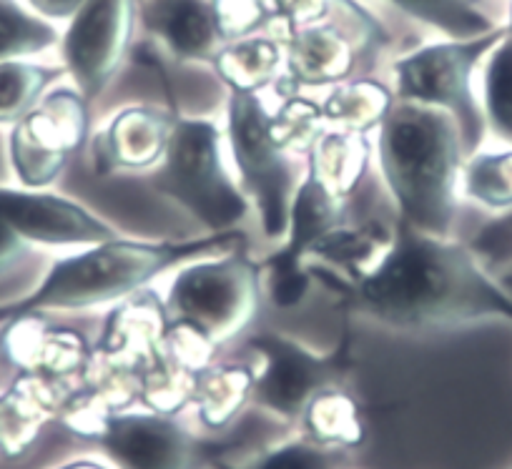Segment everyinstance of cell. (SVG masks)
I'll list each match as a JSON object with an SVG mask.
<instances>
[{
  "mask_svg": "<svg viewBox=\"0 0 512 469\" xmlns=\"http://www.w3.org/2000/svg\"><path fill=\"white\" fill-rule=\"evenodd\" d=\"M352 294L369 317L402 329L492 314L512 319V301L477 271L465 249L415 231L405 221L382 259L354 281Z\"/></svg>",
  "mask_w": 512,
  "mask_h": 469,
  "instance_id": "6da1fadb",
  "label": "cell"
},
{
  "mask_svg": "<svg viewBox=\"0 0 512 469\" xmlns=\"http://www.w3.org/2000/svg\"><path fill=\"white\" fill-rule=\"evenodd\" d=\"M460 128L447 111L400 101L379 123V166L402 221L442 239L455 216Z\"/></svg>",
  "mask_w": 512,
  "mask_h": 469,
  "instance_id": "7a4b0ae2",
  "label": "cell"
},
{
  "mask_svg": "<svg viewBox=\"0 0 512 469\" xmlns=\"http://www.w3.org/2000/svg\"><path fill=\"white\" fill-rule=\"evenodd\" d=\"M239 231H219L194 241H169V244H146V241H103L91 251L53 264L46 281L28 299L3 306L0 317H23L51 309H91V306L118 301L134 294L171 266H179L196 256L211 254L239 241Z\"/></svg>",
  "mask_w": 512,
  "mask_h": 469,
  "instance_id": "3957f363",
  "label": "cell"
},
{
  "mask_svg": "<svg viewBox=\"0 0 512 469\" xmlns=\"http://www.w3.org/2000/svg\"><path fill=\"white\" fill-rule=\"evenodd\" d=\"M219 128L204 118L174 116L169 143L151 176L156 194L176 201L214 234L231 231L249 211V201L226 174Z\"/></svg>",
  "mask_w": 512,
  "mask_h": 469,
  "instance_id": "277c9868",
  "label": "cell"
},
{
  "mask_svg": "<svg viewBox=\"0 0 512 469\" xmlns=\"http://www.w3.org/2000/svg\"><path fill=\"white\" fill-rule=\"evenodd\" d=\"M259 306V274L244 254L199 261L171 281L166 314L174 327L199 334L211 347L239 334Z\"/></svg>",
  "mask_w": 512,
  "mask_h": 469,
  "instance_id": "5b68a950",
  "label": "cell"
},
{
  "mask_svg": "<svg viewBox=\"0 0 512 469\" xmlns=\"http://www.w3.org/2000/svg\"><path fill=\"white\" fill-rule=\"evenodd\" d=\"M229 146L246 191L262 216L264 234L269 239L287 236L289 209L297 191V171L289 153L272 133V116L256 93L231 91Z\"/></svg>",
  "mask_w": 512,
  "mask_h": 469,
  "instance_id": "8992f818",
  "label": "cell"
},
{
  "mask_svg": "<svg viewBox=\"0 0 512 469\" xmlns=\"http://www.w3.org/2000/svg\"><path fill=\"white\" fill-rule=\"evenodd\" d=\"M492 41L495 36L475 43L427 46L395 66L397 98L450 113L467 151L477 146L482 131V118L470 93V71Z\"/></svg>",
  "mask_w": 512,
  "mask_h": 469,
  "instance_id": "52a82bcc",
  "label": "cell"
},
{
  "mask_svg": "<svg viewBox=\"0 0 512 469\" xmlns=\"http://www.w3.org/2000/svg\"><path fill=\"white\" fill-rule=\"evenodd\" d=\"M88 133L86 98L73 91H53L36 103L11 133V161L18 179L31 189L53 184L71 153Z\"/></svg>",
  "mask_w": 512,
  "mask_h": 469,
  "instance_id": "ba28073f",
  "label": "cell"
},
{
  "mask_svg": "<svg viewBox=\"0 0 512 469\" xmlns=\"http://www.w3.org/2000/svg\"><path fill=\"white\" fill-rule=\"evenodd\" d=\"M131 33V0H83L63 43L68 71L83 98L101 96L121 63Z\"/></svg>",
  "mask_w": 512,
  "mask_h": 469,
  "instance_id": "9c48e42d",
  "label": "cell"
},
{
  "mask_svg": "<svg viewBox=\"0 0 512 469\" xmlns=\"http://www.w3.org/2000/svg\"><path fill=\"white\" fill-rule=\"evenodd\" d=\"M339 216H342V199L329 194L312 174H307V179L294 191L287 244L267 261L269 296L274 304L294 306L304 299L309 276L302 269V256L312 249L314 241L339 226Z\"/></svg>",
  "mask_w": 512,
  "mask_h": 469,
  "instance_id": "30bf717a",
  "label": "cell"
},
{
  "mask_svg": "<svg viewBox=\"0 0 512 469\" xmlns=\"http://www.w3.org/2000/svg\"><path fill=\"white\" fill-rule=\"evenodd\" d=\"M0 219L26 241L41 244H103L118 239L106 221L53 194L0 189Z\"/></svg>",
  "mask_w": 512,
  "mask_h": 469,
  "instance_id": "8fae6325",
  "label": "cell"
},
{
  "mask_svg": "<svg viewBox=\"0 0 512 469\" xmlns=\"http://www.w3.org/2000/svg\"><path fill=\"white\" fill-rule=\"evenodd\" d=\"M176 113L156 108H126L93 138V171H141L159 164L169 143Z\"/></svg>",
  "mask_w": 512,
  "mask_h": 469,
  "instance_id": "7c38bea8",
  "label": "cell"
},
{
  "mask_svg": "<svg viewBox=\"0 0 512 469\" xmlns=\"http://www.w3.org/2000/svg\"><path fill=\"white\" fill-rule=\"evenodd\" d=\"M101 437L111 457L126 469H184L189 459V439L164 417H108Z\"/></svg>",
  "mask_w": 512,
  "mask_h": 469,
  "instance_id": "4fadbf2b",
  "label": "cell"
},
{
  "mask_svg": "<svg viewBox=\"0 0 512 469\" xmlns=\"http://www.w3.org/2000/svg\"><path fill=\"white\" fill-rule=\"evenodd\" d=\"M254 347L264 357L262 377L254 379V389L264 404L282 414L302 412L304 404L317 394L327 379L322 359L312 357L297 344L282 337H262Z\"/></svg>",
  "mask_w": 512,
  "mask_h": 469,
  "instance_id": "5bb4252c",
  "label": "cell"
},
{
  "mask_svg": "<svg viewBox=\"0 0 512 469\" xmlns=\"http://www.w3.org/2000/svg\"><path fill=\"white\" fill-rule=\"evenodd\" d=\"M146 21L179 58L204 61L214 56L216 43L224 38L214 6L204 0H151Z\"/></svg>",
  "mask_w": 512,
  "mask_h": 469,
  "instance_id": "9a60e30c",
  "label": "cell"
},
{
  "mask_svg": "<svg viewBox=\"0 0 512 469\" xmlns=\"http://www.w3.org/2000/svg\"><path fill=\"white\" fill-rule=\"evenodd\" d=\"M3 354L26 369H46L51 374H68L83 359V342L73 332H48L38 314L13 317L11 327L0 339Z\"/></svg>",
  "mask_w": 512,
  "mask_h": 469,
  "instance_id": "2e32d148",
  "label": "cell"
},
{
  "mask_svg": "<svg viewBox=\"0 0 512 469\" xmlns=\"http://www.w3.org/2000/svg\"><path fill=\"white\" fill-rule=\"evenodd\" d=\"M354 56L347 43L329 28H307L289 43L287 81L292 93L304 86H327L349 76Z\"/></svg>",
  "mask_w": 512,
  "mask_h": 469,
  "instance_id": "e0dca14e",
  "label": "cell"
},
{
  "mask_svg": "<svg viewBox=\"0 0 512 469\" xmlns=\"http://www.w3.org/2000/svg\"><path fill=\"white\" fill-rule=\"evenodd\" d=\"M369 161V143L364 133L329 128L309 148V174L337 199H347L362 179Z\"/></svg>",
  "mask_w": 512,
  "mask_h": 469,
  "instance_id": "ac0fdd59",
  "label": "cell"
},
{
  "mask_svg": "<svg viewBox=\"0 0 512 469\" xmlns=\"http://www.w3.org/2000/svg\"><path fill=\"white\" fill-rule=\"evenodd\" d=\"M392 96L372 81H357L334 88L322 106L324 123L337 131L367 133L384 121Z\"/></svg>",
  "mask_w": 512,
  "mask_h": 469,
  "instance_id": "d6986e66",
  "label": "cell"
},
{
  "mask_svg": "<svg viewBox=\"0 0 512 469\" xmlns=\"http://www.w3.org/2000/svg\"><path fill=\"white\" fill-rule=\"evenodd\" d=\"M216 73L231 91L256 93L274 81L279 68V46L264 38L241 41L214 56Z\"/></svg>",
  "mask_w": 512,
  "mask_h": 469,
  "instance_id": "ffe728a7",
  "label": "cell"
},
{
  "mask_svg": "<svg viewBox=\"0 0 512 469\" xmlns=\"http://www.w3.org/2000/svg\"><path fill=\"white\" fill-rule=\"evenodd\" d=\"M48 409V394L38 379L26 377L0 399V444L8 454H18L31 444Z\"/></svg>",
  "mask_w": 512,
  "mask_h": 469,
  "instance_id": "44dd1931",
  "label": "cell"
},
{
  "mask_svg": "<svg viewBox=\"0 0 512 469\" xmlns=\"http://www.w3.org/2000/svg\"><path fill=\"white\" fill-rule=\"evenodd\" d=\"M251 389H254V377L246 369H211V372H196L191 399L199 404L201 419L209 427H224L249 397Z\"/></svg>",
  "mask_w": 512,
  "mask_h": 469,
  "instance_id": "7402d4cb",
  "label": "cell"
},
{
  "mask_svg": "<svg viewBox=\"0 0 512 469\" xmlns=\"http://www.w3.org/2000/svg\"><path fill=\"white\" fill-rule=\"evenodd\" d=\"M56 73L48 68L26 66V63H0V123L21 121L31 108H36L43 88Z\"/></svg>",
  "mask_w": 512,
  "mask_h": 469,
  "instance_id": "603a6c76",
  "label": "cell"
},
{
  "mask_svg": "<svg viewBox=\"0 0 512 469\" xmlns=\"http://www.w3.org/2000/svg\"><path fill=\"white\" fill-rule=\"evenodd\" d=\"M307 424L314 439L327 444H357L362 427L357 422L352 399L342 394H314L307 407Z\"/></svg>",
  "mask_w": 512,
  "mask_h": 469,
  "instance_id": "cb8c5ba5",
  "label": "cell"
},
{
  "mask_svg": "<svg viewBox=\"0 0 512 469\" xmlns=\"http://www.w3.org/2000/svg\"><path fill=\"white\" fill-rule=\"evenodd\" d=\"M322 106L307 98L292 96L277 116H272V133L287 153H309L324 131Z\"/></svg>",
  "mask_w": 512,
  "mask_h": 469,
  "instance_id": "d4e9b609",
  "label": "cell"
},
{
  "mask_svg": "<svg viewBox=\"0 0 512 469\" xmlns=\"http://www.w3.org/2000/svg\"><path fill=\"white\" fill-rule=\"evenodd\" d=\"M465 191L487 206L512 204V153L475 156L465 171Z\"/></svg>",
  "mask_w": 512,
  "mask_h": 469,
  "instance_id": "484cf974",
  "label": "cell"
},
{
  "mask_svg": "<svg viewBox=\"0 0 512 469\" xmlns=\"http://www.w3.org/2000/svg\"><path fill=\"white\" fill-rule=\"evenodd\" d=\"M392 3L410 13L412 18L442 28L450 36L470 38L487 31L485 18L467 8L465 0H392Z\"/></svg>",
  "mask_w": 512,
  "mask_h": 469,
  "instance_id": "4316f807",
  "label": "cell"
},
{
  "mask_svg": "<svg viewBox=\"0 0 512 469\" xmlns=\"http://www.w3.org/2000/svg\"><path fill=\"white\" fill-rule=\"evenodd\" d=\"M56 41L53 28L26 16L13 0H0V61L36 53Z\"/></svg>",
  "mask_w": 512,
  "mask_h": 469,
  "instance_id": "83f0119b",
  "label": "cell"
},
{
  "mask_svg": "<svg viewBox=\"0 0 512 469\" xmlns=\"http://www.w3.org/2000/svg\"><path fill=\"white\" fill-rule=\"evenodd\" d=\"M379 234L382 231L374 229V226H369V229H342V226H334L322 239L314 241L307 254H317L322 259L332 261V264L359 266L382 249L384 236Z\"/></svg>",
  "mask_w": 512,
  "mask_h": 469,
  "instance_id": "f1b7e54d",
  "label": "cell"
},
{
  "mask_svg": "<svg viewBox=\"0 0 512 469\" xmlns=\"http://www.w3.org/2000/svg\"><path fill=\"white\" fill-rule=\"evenodd\" d=\"M485 101L492 126L512 138V38L492 56L485 78Z\"/></svg>",
  "mask_w": 512,
  "mask_h": 469,
  "instance_id": "f546056e",
  "label": "cell"
},
{
  "mask_svg": "<svg viewBox=\"0 0 512 469\" xmlns=\"http://www.w3.org/2000/svg\"><path fill=\"white\" fill-rule=\"evenodd\" d=\"M329 462L322 452L312 447H304V444H292V447H284L279 452H274L272 457L264 459L259 464V469H327Z\"/></svg>",
  "mask_w": 512,
  "mask_h": 469,
  "instance_id": "4dcf8cb0",
  "label": "cell"
},
{
  "mask_svg": "<svg viewBox=\"0 0 512 469\" xmlns=\"http://www.w3.org/2000/svg\"><path fill=\"white\" fill-rule=\"evenodd\" d=\"M475 251L492 261L512 256V214L487 226V229L475 239Z\"/></svg>",
  "mask_w": 512,
  "mask_h": 469,
  "instance_id": "1f68e13d",
  "label": "cell"
},
{
  "mask_svg": "<svg viewBox=\"0 0 512 469\" xmlns=\"http://www.w3.org/2000/svg\"><path fill=\"white\" fill-rule=\"evenodd\" d=\"M23 254H26V239L0 219V274L11 269Z\"/></svg>",
  "mask_w": 512,
  "mask_h": 469,
  "instance_id": "d6a6232c",
  "label": "cell"
},
{
  "mask_svg": "<svg viewBox=\"0 0 512 469\" xmlns=\"http://www.w3.org/2000/svg\"><path fill=\"white\" fill-rule=\"evenodd\" d=\"M33 6H36L38 11L48 13V16L63 18L71 16L73 11H78V8L83 6V0H33Z\"/></svg>",
  "mask_w": 512,
  "mask_h": 469,
  "instance_id": "836d02e7",
  "label": "cell"
},
{
  "mask_svg": "<svg viewBox=\"0 0 512 469\" xmlns=\"http://www.w3.org/2000/svg\"><path fill=\"white\" fill-rule=\"evenodd\" d=\"M66 469H101V467H96V464H91V462H78V464H71V467H66Z\"/></svg>",
  "mask_w": 512,
  "mask_h": 469,
  "instance_id": "e575fe53",
  "label": "cell"
},
{
  "mask_svg": "<svg viewBox=\"0 0 512 469\" xmlns=\"http://www.w3.org/2000/svg\"><path fill=\"white\" fill-rule=\"evenodd\" d=\"M505 286H507V289L512 291V276H507V279H505Z\"/></svg>",
  "mask_w": 512,
  "mask_h": 469,
  "instance_id": "d590c367",
  "label": "cell"
}]
</instances>
